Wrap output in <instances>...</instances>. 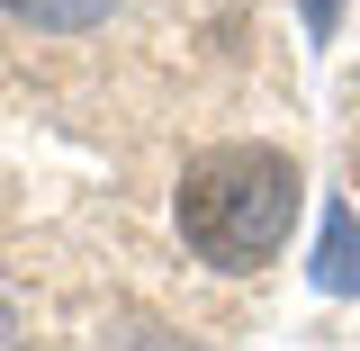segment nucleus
<instances>
[{"label":"nucleus","mask_w":360,"mask_h":351,"mask_svg":"<svg viewBox=\"0 0 360 351\" xmlns=\"http://www.w3.org/2000/svg\"><path fill=\"white\" fill-rule=\"evenodd\" d=\"M297 18H307V37H333L342 27V0H297Z\"/></svg>","instance_id":"4"},{"label":"nucleus","mask_w":360,"mask_h":351,"mask_svg":"<svg viewBox=\"0 0 360 351\" xmlns=\"http://www.w3.org/2000/svg\"><path fill=\"white\" fill-rule=\"evenodd\" d=\"M9 343H18V315H9V298H0V351H9Z\"/></svg>","instance_id":"5"},{"label":"nucleus","mask_w":360,"mask_h":351,"mask_svg":"<svg viewBox=\"0 0 360 351\" xmlns=\"http://www.w3.org/2000/svg\"><path fill=\"white\" fill-rule=\"evenodd\" d=\"M315 288L324 298H360V217L352 198H324V234H315Z\"/></svg>","instance_id":"2"},{"label":"nucleus","mask_w":360,"mask_h":351,"mask_svg":"<svg viewBox=\"0 0 360 351\" xmlns=\"http://www.w3.org/2000/svg\"><path fill=\"white\" fill-rule=\"evenodd\" d=\"M297 225V162L279 144H207L180 172V243L207 270H262Z\"/></svg>","instance_id":"1"},{"label":"nucleus","mask_w":360,"mask_h":351,"mask_svg":"<svg viewBox=\"0 0 360 351\" xmlns=\"http://www.w3.org/2000/svg\"><path fill=\"white\" fill-rule=\"evenodd\" d=\"M18 27H45V37H82V27H99L117 0H0Z\"/></svg>","instance_id":"3"}]
</instances>
